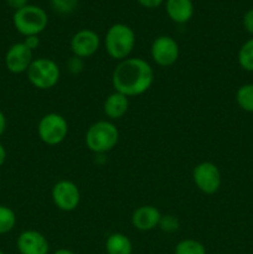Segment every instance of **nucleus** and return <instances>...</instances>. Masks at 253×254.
Here are the masks:
<instances>
[{"mask_svg": "<svg viewBox=\"0 0 253 254\" xmlns=\"http://www.w3.org/2000/svg\"><path fill=\"white\" fill-rule=\"evenodd\" d=\"M12 24L16 31L24 37L32 35L39 36L47 27L49 16L42 7L36 5H26L14 12Z\"/></svg>", "mask_w": 253, "mask_h": 254, "instance_id": "obj_4", "label": "nucleus"}, {"mask_svg": "<svg viewBox=\"0 0 253 254\" xmlns=\"http://www.w3.org/2000/svg\"><path fill=\"white\" fill-rule=\"evenodd\" d=\"M174 254H206L205 246L196 240H183L176 245Z\"/></svg>", "mask_w": 253, "mask_h": 254, "instance_id": "obj_20", "label": "nucleus"}, {"mask_svg": "<svg viewBox=\"0 0 253 254\" xmlns=\"http://www.w3.org/2000/svg\"><path fill=\"white\" fill-rule=\"evenodd\" d=\"M32 61H34L32 51L24 42H16L11 45L5 54V66L7 71L14 74L27 72Z\"/></svg>", "mask_w": 253, "mask_h": 254, "instance_id": "obj_11", "label": "nucleus"}, {"mask_svg": "<svg viewBox=\"0 0 253 254\" xmlns=\"http://www.w3.org/2000/svg\"><path fill=\"white\" fill-rule=\"evenodd\" d=\"M153 61L160 67H170L179 60L180 49L175 39L168 35L158 36L150 47Z\"/></svg>", "mask_w": 253, "mask_h": 254, "instance_id": "obj_9", "label": "nucleus"}, {"mask_svg": "<svg viewBox=\"0 0 253 254\" xmlns=\"http://www.w3.org/2000/svg\"><path fill=\"white\" fill-rule=\"evenodd\" d=\"M166 14L176 24H186L193 15L192 0H166Z\"/></svg>", "mask_w": 253, "mask_h": 254, "instance_id": "obj_15", "label": "nucleus"}, {"mask_svg": "<svg viewBox=\"0 0 253 254\" xmlns=\"http://www.w3.org/2000/svg\"><path fill=\"white\" fill-rule=\"evenodd\" d=\"M141 6L146 7V9H155L163 4L164 0H136Z\"/></svg>", "mask_w": 253, "mask_h": 254, "instance_id": "obj_26", "label": "nucleus"}, {"mask_svg": "<svg viewBox=\"0 0 253 254\" xmlns=\"http://www.w3.org/2000/svg\"><path fill=\"white\" fill-rule=\"evenodd\" d=\"M5 160H6V149H5V146L0 143V168L4 165Z\"/></svg>", "mask_w": 253, "mask_h": 254, "instance_id": "obj_29", "label": "nucleus"}, {"mask_svg": "<svg viewBox=\"0 0 253 254\" xmlns=\"http://www.w3.org/2000/svg\"><path fill=\"white\" fill-rule=\"evenodd\" d=\"M154 82L150 64L140 57H128L119 62L112 73L114 91L129 97L141 96L149 91Z\"/></svg>", "mask_w": 253, "mask_h": 254, "instance_id": "obj_1", "label": "nucleus"}, {"mask_svg": "<svg viewBox=\"0 0 253 254\" xmlns=\"http://www.w3.org/2000/svg\"><path fill=\"white\" fill-rule=\"evenodd\" d=\"M129 109V98L119 92L114 91L109 94L103 103V112L111 121L123 118Z\"/></svg>", "mask_w": 253, "mask_h": 254, "instance_id": "obj_14", "label": "nucleus"}, {"mask_svg": "<svg viewBox=\"0 0 253 254\" xmlns=\"http://www.w3.org/2000/svg\"><path fill=\"white\" fill-rule=\"evenodd\" d=\"M99 45H101V39L98 34L91 29H82L77 31L69 42L73 56L83 60L93 56L98 51Z\"/></svg>", "mask_w": 253, "mask_h": 254, "instance_id": "obj_10", "label": "nucleus"}, {"mask_svg": "<svg viewBox=\"0 0 253 254\" xmlns=\"http://www.w3.org/2000/svg\"><path fill=\"white\" fill-rule=\"evenodd\" d=\"M16 248L20 254H49L50 245L41 232L27 230L17 237Z\"/></svg>", "mask_w": 253, "mask_h": 254, "instance_id": "obj_12", "label": "nucleus"}, {"mask_svg": "<svg viewBox=\"0 0 253 254\" xmlns=\"http://www.w3.org/2000/svg\"><path fill=\"white\" fill-rule=\"evenodd\" d=\"M192 180L196 188L206 195L217 192L222 183L220 169L211 161H202L193 168Z\"/></svg>", "mask_w": 253, "mask_h": 254, "instance_id": "obj_7", "label": "nucleus"}, {"mask_svg": "<svg viewBox=\"0 0 253 254\" xmlns=\"http://www.w3.org/2000/svg\"><path fill=\"white\" fill-rule=\"evenodd\" d=\"M30 83L37 89L46 91L51 89L59 83L61 71L54 60L40 57L32 61L31 66L26 72Z\"/></svg>", "mask_w": 253, "mask_h": 254, "instance_id": "obj_5", "label": "nucleus"}, {"mask_svg": "<svg viewBox=\"0 0 253 254\" xmlns=\"http://www.w3.org/2000/svg\"><path fill=\"white\" fill-rule=\"evenodd\" d=\"M51 197L54 205L63 212H72L81 202V191L78 186L69 180H61L52 188Z\"/></svg>", "mask_w": 253, "mask_h": 254, "instance_id": "obj_8", "label": "nucleus"}, {"mask_svg": "<svg viewBox=\"0 0 253 254\" xmlns=\"http://www.w3.org/2000/svg\"><path fill=\"white\" fill-rule=\"evenodd\" d=\"M236 102L242 111L253 113V83L243 84L237 89Z\"/></svg>", "mask_w": 253, "mask_h": 254, "instance_id": "obj_17", "label": "nucleus"}, {"mask_svg": "<svg viewBox=\"0 0 253 254\" xmlns=\"http://www.w3.org/2000/svg\"><path fill=\"white\" fill-rule=\"evenodd\" d=\"M55 12L61 15L72 14L78 6V0H50Z\"/></svg>", "mask_w": 253, "mask_h": 254, "instance_id": "obj_21", "label": "nucleus"}, {"mask_svg": "<svg viewBox=\"0 0 253 254\" xmlns=\"http://www.w3.org/2000/svg\"><path fill=\"white\" fill-rule=\"evenodd\" d=\"M107 254H131L133 245L129 237L123 233H112L106 241Z\"/></svg>", "mask_w": 253, "mask_h": 254, "instance_id": "obj_16", "label": "nucleus"}, {"mask_svg": "<svg viewBox=\"0 0 253 254\" xmlns=\"http://www.w3.org/2000/svg\"><path fill=\"white\" fill-rule=\"evenodd\" d=\"M5 129H6V118H5V114L0 111V136L4 134Z\"/></svg>", "mask_w": 253, "mask_h": 254, "instance_id": "obj_28", "label": "nucleus"}, {"mask_svg": "<svg viewBox=\"0 0 253 254\" xmlns=\"http://www.w3.org/2000/svg\"><path fill=\"white\" fill-rule=\"evenodd\" d=\"M5 1H6V4L9 5L11 9H14L15 11H16V10L22 9V7L26 6V5H29L27 4L29 0H5Z\"/></svg>", "mask_w": 253, "mask_h": 254, "instance_id": "obj_27", "label": "nucleus"}, {"mask_svg": "<svg viewBox=\"0 0 253 254\" xmlns=\"http://www.w3.org/2000/svg\"><path fill=\"white\" fill-rule=\"evenodd\" d=\"M135 32L126 24H114L107 30L104 47L111 59L116 61L126 60L135 47Z\"/></svg>", "mask_w": 253, "mask_h": 254, "instance_id": "obj_2", "label": "nucleus"}, {"mask_svg": "<svg viewBox=\"0 0 253 254\" xmlns=\"http://www.w3.org/2000/svg\"><path fill=\"white\" fill-rule=\"evenodd\" d=\"M237 59L238 64L245 71L253 72V37L241 46Z\"/></svg>", "mask_w": 253, "mask_h": 254, "instance_id": "obj_18", "label": "nucleus"}, {"mask_svg": "<svg viewBox=\"0 0 253 254\" xmlns=\"http://www.w3.org/2000/svg\"><path fill=\"white\" fill-rule=\"evenodd\" d=\"M16 226V215L12 208L0 205V235L11 232Z\"/></svg>", "mask_w": 253, "mask_h": 254, "instance_id": "obj_19", "label": "nucleus"}, {"mask_svg": "<svg viewBox=\"0 0 253 254\" xmlns=\"http://www.w3.org/2000/svg\"><path fill=\"white\" fill-rule=\"evenodd\" d=\"M243 27L253 37V7L246 11L245 16H243Z\"/></svg>", "mask_w": 253, "mask_h": 254, "instance_id": "obj_24", "label": "nucleus"}, {"mask_svg": "<svg viewBox=\"0 0 253 254\" xmlns=\"http://www.w3.org/2000/svg\"><path fill=\"white\" fill-rule=\"evenodd\" d=\"M86 145L92 153L106 154L113 150L119 141V130L111 121H98L92 124L84 136Z\"/></svg>", "mask_w": 253, "mask_h": 254, "instance_id": "obj_3", "label": "nucleus"}, {"mask_svg": "<svg viewBox=\"0 0 253 254\" xmlns=\"http://www.w3.org/2000/svg\"><path fill=\"white\" fill-rule=\"evenodd\" d=\"M37 134L42 143L55 146L61 144L68 134V123L59 113H47L37 124Z\"/></svg>", "mask_w": 253, "mask_h": 254, "instance_id": "obj_6", "label": "nucleus"}, {"mask_svg": "<svg viewBox=\"0 0 253 254\" xmlns=\"http://www.w3.org/2000/svg\"><path fill=\"white\" fill-rule=\"evenodd\" d=\"M0 254H5V253H4V252H2V251H1V250H0Z\"/></svg>", "mask_w": 253, "mask_h": 254, "instance_id": "obj_31", "label": "nucleus"}, {"mask_svg": "<svg viewBox=\"0 0 253 254\" xmlns=\"http://www.w3.org/2000/svg\"><path fill=\"white\" fill-rule=\"evenodd\" d=\"M161 213L155 206L144 205L134 210L131 215V225L135 230L141 232H148L159 227L161 220Z\"/></svg>", "mask_w": 253, "mask_h": 254, "instance_id": "obj_13", "label": "nucleus"}, {"mask_svg": "<svg viewBox=\"0 0 253 254\" xmlns=\"http://www.w3.org/2000/svg\"><path fill=\"white\" fill-rule=\"evenodd\" d=\"M67 68H68L69 73L72 74H79L84 68V61L83 59H79L77 56H72L67 62Z\"/></svg>", "mask_w": 253, "mask_h": 254, "instance_id": "obj_23", "label": "nucleus"}, {"mask_svg": "<svg viewBox=\"0 0 253 254\" xmlns=\"http://www.w3.org/2000/svg\"><path fill=\"white\" fill-rule=\"evenodd\" d=\"M22 42H24V44L26 45V46L29 47L32 52H34V50H36L37 47L40 46V39H39V36H36V35H32V36H26Z\"/></svg>", "mask_w": 253, "mask_h": 254, "instance_id": "obj_25", "label": "nucleus"}, {"mask_svg": "<svg viewBox=\"0 0 253 254\" xmlns=\"http://www.w3.org/2000/svg\"><path fill=\"white\" fill-rule=\"evenodd\" d=\"M54 254H74L72 251L69 250H66V248H60V250H57L56 252H54Z\"/></svg>", "mask_w": 253, "mask_h": 254, "instance_id": "obj_30", "label": "nucleus"}, {"mask_svg": "<svg viewBox=\"0 0 253 254\" xmlns=\"http://www.w3.org/2000/svg\"><path fill=\"white\" fill-rule=\"evenodd\" d=\"M159 227H160L161 231H164V232L174 233L179 230L180 223H179V220L175 217V216L165 215V216H161Z\"/></svg>", "mask_w": 253, "mask_h": 254, "instance_id": "obj_22", "label": "nucleus"}]
</instances>
